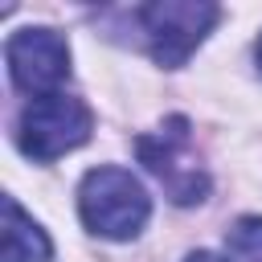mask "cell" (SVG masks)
<instances>
[{
  "label": "cell",
  "mask_w": 262,
  "mask_h": 262,
  "mask_svg": "<svg viewBox=\"0 0 262 262\" xmlns=\"http://www.w3.org/2000/svg\"><path fill=\"white\" fill-rule=\"evenodd\" d=\"M78 213L90 233L111 237V242H127L147 225L151 201L127 168L102 164V168L86 172V180L78 188Z\"/></svg>",
  "instance_id": "obj_1"
},
{
  "label": "cell",
  "mask_w": 262,
  "mask_h": 262,
  "mask_svg": "<svg viewBox=\"0 0 262 262\" xmlns=\"http://www.w3.org/2000/svg\"><path fill=\"white\" fill-rule=\"evenodd\" d=\"M90 127H94V115L90 106L78 98V94H45V98H33L25 111H20V123H16V143L29 160H57L74 147H82L90 139Z\"/></svg>",
  "instance_id": "obj_2"
},
{
  "label": "cell",
  "mask_w": 262,
  "mask_h": 262,
  "mask_svg": "<svg viewBox=\"0 0 262 262\" xmlns=\"http://www.w3.org/2000/svg\"><path fill=\"white\" fill-rule=\"evenodd\" d=\"M139 160L147 164V172L164 184V192L176 205H201L209 196V176L192 151V135H188V119H168L164 127L147 131L135 139Z\"/></svg>",
  "instance_id": "obj_3"
},
{
  "label": "cell",
  "mask_w": 262,
  "mask_h": 262,
  "mask_svg": "<svg viewBox=\"0 0 262 262\" xmlns=\"http://www.w3.org/2000/svg\"><path fill=\"white\" fill-rule=\"evenodd\" d=\"M135 16H139V29L147 37L151 57L160 66L176 70L209 37V29L217 25L221 8L209 4V0H156V4H143Z\"/></svg>",
  "instance_id": "obj_4"
},
{
  "label": "cell",
  "mask_w": 262,
  "mask_h": 262,
  "mask_svg": "<svg viewBox=\"0 0 262 262\" xmlns=\"http://www.w3.org/2000/svg\"><path fill=\"white\" fill-rule=\"evenodd\" d=\"M4 57H8V74H12L16 90H25L33 98L57 94L66 86V78H70V45L53 29L12 33L8 45H4Z\"/></svg>",
  "instance_id": "obj_5"
},
{
  "label": "cell",
  "mask_w": 262,
  "mask_h": 262,
  "mask_svg": "<svg viewBox=\"0 0 262 262\" xmlns=\"http://www.w3.org/2000/svg\"><path fill=\"white\" fill-rule=\"evenodd\" d=\"M53 246L45 237V229L12 201L4 196V242H0V258L4 262H49Z\"/></svg>",
  "instance_id": "obj_6"
},
{
  "label": "cell",
  "mask_w": 262,
  "mask_h": 262,
  "mask_svg": "<svg viewBox=\"0 0 262 262\" xmlns=\"http://www.w3.org/2000/svg\"><path fill=\"white\" fill-rule=\"evenodd\" d=\"M225 246H229V258H237V262H262V217L233 221Z\"/></svg>",
  "instance_id": "obj_7"
},
{
  "label": "cell",
  "mask_w": 262,
  "mask_h": 262,
  "mask_svg": "<svg viewBox=\"0 0 262 262\" xmlns=\"http://www.w3.org/2000/svg\"><path fill=\"white\" fill-rule=\"evenodd\" d=\"M184 262H229V258H221V254H213V250H196V254H188Z\"/></svg>",
  "instance_id": "obj_8"
},
{
  "label": "cell",
  "mask_w": 262,
  "mask_h": 262,
  "mask_svg": "<svg viewBox=\"0 0 262 262\" xmlns=\"http://www.w3.org/2000/svg\"><path fill=\"white\" fill-rule=\"evenodd\" d=\"M254 57H258V70H262V37H258V49H254Z\"/></svg>",
  "instance_id": "obj_9"
}]
</instances>
